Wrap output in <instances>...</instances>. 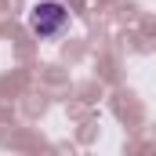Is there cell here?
Returning a JSON list of instances; mask_svg holds the SVG:
<instances>
[{
    "mask_svg": "<svg viewBox=\"0 0 156 156\" xmlns=\"http://www.w3.org/2000/svg\"><path fill=\"white\" fill-rule=\"evenodd\" d=\"M29 26H33V33L44 40L58 37L66 26H69V11L58 4V0H40L37 7L29 11Z\"/></svg>",
    "mask_w": 156,
    "mask_h": 156,
    "instance_id": "1",
    "label": "cell"
}]
</instances>
